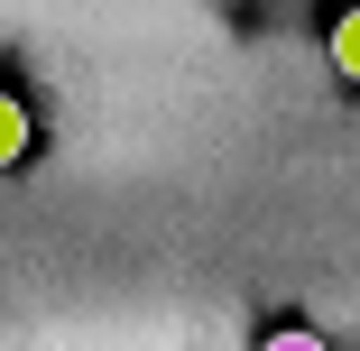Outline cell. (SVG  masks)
I'll list each match as a JSON object with an SVG mask.
<instances>
[{
  "mask_svg": "<svg viewBox=\"0 0 360 351\" xmlns=\"http://www.w3.org/2000/svg\"><path fill=\"white\" fill-rule=\"evenodd\" d=\"M19 158H28V102L0 93V167H19Z\"/></svg>",
  "mask_w": 360,
  "mask_h": 351,
  "instance_id": "obj_1",
  "label": "cell"
},
{
  "mask_svg": "<svg viewBox=\"0 0 360 351\" xmlns=\"http://www.w3.org/2000/svg\"><path fill=\"white\" fill-rule=\"evenodd\" d=\"M333 65H342V84H360V10L333 19Z\"/></svg>",
  "mask_w": 360,
  "mask_h": 351,
  "instance_id": "obj_2",
  "label": "cell"
},
{
  "mask_svg": "<svg viewBox=\"0 0 360 351\" xmlns=\"http://www.w3.org/2000/svg\"><path fill=\"white\" fill-rule=\"evenodd\" d=\"M259 351H323V333H296V324H286V333H268Z\"/></svg>",
  "mask_w": 360,
  "mask_h": 351,
  "instance_id": "obj_3",
  "label": "cell"
}]
</instances>
